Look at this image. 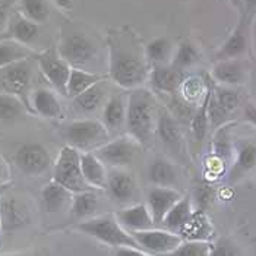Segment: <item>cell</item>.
<instances>
[{
	"mask_svg": "<svg viewBox=\"0 0 256 256\" xmlns=\"http://www.w3.org/2000/svg\"><path fill=\"white\" fill-rule=\"evenodd\" d=\"M58 53L72 68H82L94 59L97 48L86 36L74 32L62 41Z\"/></svg>",
	"mask_w": 256,
	"mask_h": 256,
	"instance_id": "ba28073f",
	"label": "cell"
},
{
	"mask_svg": "<svg viewBox=\"0 0 256 256\" xmlns=\"http://www.w3.org/2000/svg\"><path fill=\"white\" fill-rule=\"evenodd\" d=\"M206 90H208V82H205L204 79L198 78V76H190V78L183 79L178 88V94L186 102L196 107V104H199L205 97Z\"/></svg>",
	"mask_w": 256,
	"mask_h": 256,
	"instance_id": "e575fe53",
	"label": "cell"
},
{
	"mask_svg": "<svg viewBox=\"0 0 256 256\" xmlns=\"http://www.w3.org/2000/svg\"><path fill=\"white\" fill-rule=\"evenodd\" d=\"M108 79L123 90H136L145 82L151 64L145 58V47L129 30L112 31L107 38Z\"/></svg>",
	"mask_w": 256,
	"mask_h": 256,
	"instance_id": "6da1fadb",
	"label": "cell"
},
{
	"mask_svg": "<svg viewBox=\"0 0 256 256\" xmlns=\"http://www.w3.org/2000/svg\"><path fill=\"white\" fill-rule=\"evenodd\" d=\"M79 156L80 152L76 148L70 145H64L60 150L53 168V180L62 184L63 188H66L68 190H70L72 194L92 190L84 180Z\"/></svg>",
	"mask_w": 256,
	"mask_h": 256,
	"instance_id": "5b68a950",
	"label": "cell"
},
{
	"mask_svg": "<svg viewBox=\"0 0 256 256\" xmlns=\"http://www.w3.org/2000/svg\"><path fill=\"white\" fill-rule=\"evenodd\" d=\"M211 76L220 85L237 86L244 82L246 69L238 59L221 60L214 64V68L211 70Z\"/></svg>",
	"mask_w": 256,
	"mask_h": 256,
	"instance_id": "603a6c76",
	"label": "cell"
},
{
	"mask_svg": "<svg viewBox=\"0 0 256 256\" xmlns=\"http://www.w3.org/2000/svg\"><path fill=\"white\" fill-rule=\"evenodd\" d=\"M34 58L38 62L40 70L60 96H66V85L72 66L59 56L58 50L47 48L44 52L34 53Z\"/></svg>",
	"mask_w": 256,
	"mask_h": 256,
	"instance_id": "52a82bcc",
	"label": "cell"
},
{
	"mask_svg": "<svg viewBox=\"0 0 256 256\" xmlns=\"http://www.w3.org/2000/svg\"><path fill=\"white\" fill-rule=\"evenodd\" d=\"M210 256H242V250L228 237H221L211 246Z\"/></svg>",
	"mask_w": 256,
	"mask_h": 256,
	"instance_id": "b9f144b4",
	"label": "cell"
},
{
	"mask_svg": "<svg viewBox=\"0 0 256 256\" xmlns=\"http://www.w3.org/2000/svg\"><path fill=\"white\" fill-rule=\"evenodd\" d=\"M24 101L8 92H0V120H14L22 114Z\"/></svg>",
	"mask_w": 256,
	"mask_h": 256,
	"instance_id": "60d3db41",
	"label": "cell"
},
{
	"mask_svg": "<svg viewBox=\"0 0 256 256\" xmlns=\"http://www.w3.org/2000/svg\"><path fill=\"white\" fill-rule=\"evenodd\" d=\"M212 92V85L208 84V90L204 100L199 102L194 112V116L190 118V132L194 135V138L196 142H202L204 138L206 136L208 128H210V122H208V102H210V97Z\"/></svg>",
	"mask_w": 256,
	"mask_h": 256,
	"instance_id": "d6a6232c",
	"label": "cell"
},
{
	"mask_svg": "<svg viewBox=\"0 0 256 256\" xmlns=\"http://www.w3.org/2000/svg\"><path fill=\"white\" fill-rule=\"evenodd\" d=\"M76 228L80 233L92 237L107 246H112L113 249L124 248V246L142 249L138 244V242L134 238V236L118 224L114 216H102V217L85 220V221L79 222Z\"/></svg>",
	"mask_w": 256,
	"mask_h": 256,
	"instance_id": "277c9868",
	"label": "cell"
},
{
	"mask_svg": "<svg viewBox=\"0 0 256 256\" xmlns=\"http://www.w3.org/2000/svg\"><path fill=\"white\" fill-rule=\"evenodd\" d=\"M106 190L112 200L118 205H126L136 195V182L129 172L123 168H112L107 174Z\"/></svg>",
	"mask_w": 256,
	"mask_h": 256,
	"instance_id": "5bb4252c",
	"label": "cell"
},
{
	"mask_svg": "<svg viewBox=\"0 0 256 256\" xmlns=\"http://www.w3.org/2000/svg\"><path fill=\"white\" fill-rule=\"evenodd\" d=\"M240 12H242V16H244L250 22L256 16V0H243Z\"/></svg>",
	"mask_w": 256,
	"mask_h": 256,
	"instance_id": "bcb514c9",
	"label": "cell"
},
{
	"mask_svg": "<svg viewBox=\"0 0 256 256\" xmlns=\"http://www.w3.org/2000/svg\"><path fill=\"white\" fill-rule=\"evenodd\" d=\"M72 195L74 194L70 190H68L62 184L56 183L54 180H52L50 183H47L42 188V190H41V200H42V205H44L47 212L56 214V212H60V211H63V210L70 206Z\"/></svg>",
	"mask_w": 256,
	"mask_h": 256,
	"instance_id": "484cf974",
	"label": "cell"
},
{
	"mask_svg": "<svg viewBox=\"0 0 256 256\" xmlns=\"http://www.w3.org/2000/svg\"><path fill=\"white\" fill-rule=\"evenodd\" d=\"M156 134L161 144L176 156L184 157L186 154V144L183 132L178 126V118H174L168 110L161 108L158 110L157 124H156Z\"/></svg>",
	"mask_w": 256,
	"mask_h": 256,
	"instance_id": "9c48e42d",
	"label": "cell"
},
{
	"mask_svg": "<svg viewBox=\"0 0 256 256\" xmlns=\"http://www.w3.org/2000/svg\"><path fill=\"white\" fill-rule=\"evenodd\" d=\"M14 160L20 172L30 176H40L52 166L48 151L40 144H24L15 152Z\"/></svg>",
	"mask_w": 256,
	"mask_h": 256,
	"instance_id": "30bf717a",
	"label": "cell"
},
{
	"mask_svg": "<svg viewBox=\"0 0 256 256\" xmlns=\"http://www.w3.org/2000/svg\"><path fill=\"white\" fill-rule=\"evenodd\" d=\"M157 116V100L154 94L142 86L132 90L126 101L124 126L128 135L135 139L140 146L148 145L152 140Z\"/></svg>",
	"mask_w": 256,
	"mask_h": 256,
	"instance_id": "7a4b0ae2",
	"label": "cell"
},
{
	"mask_svg": "<svg viewBox=\"0 0 256 256\" xmlns=\"http://www.w3.org/2000/svg\"><path fill=\"white\" fill-rule=\"evenodd\" d=\"M62 135L68 145L76 148L79 152L96 151L110 140V132L97 118H79L66 123L62 128Z\"/></svg>",
	"mask_w": 256,
	"mask_h": 256,
	"instance_id": "3957f363",
	"label": "cell"
},
{
	"mask_svg": "<svg viewBox=\"0 0 256 256\" xmlns=\"http://www.w3.org/2000/svg\"><path fill=\"white\" fill-rule=\"evenodd\" d=\"M98 208V196L94 190H84L72 195V202L69 206L70 216L76 220L90 218L96 214Z\"/></svg>",
	"mask_w": 256,
	"mask_h": 256,
	"instance_id": "1f68e13d",
	"label": "cell"
},
{
	"mask_svg": "<svg viewBox=\"0 0 256 256\" xmlns=\"http://www.w3.org/2000/svg\"><path fill=\"white\" fill-rule=\"evenodd\" d=\"M194 198L195 199H192V202H194L195 210L205 211L210 206V204L212 202V199H214V189L210 184L204 183V184L198 186Z\"/></svg>",
	"mask_w": 256,
	"mask_h": 256,
	"instance_id": "7bdbcfd3",
	"label": "cell"
},
{
	"mask_svg": "<svg viewBox=\"0 0 256 256\" xmlns=\"http://www.w3.org/2000/svg\"><path fill=\"white\" fill-rule=\"evenodd\" d=\"M130 234L145 252L152 256L172 252L183 242V238L176 233H172L168 230H160L156 227L142 232H132Z\"/></svg>",
	"mask_w": 256,
	"mask_h": 256,
	"instance_id": "8fae6325",
	"label": "cell"
},
{
	"mask_svg": "<svg viewBox=\"0 0 256 256\" xmlns=\"http://www.w3.org/2000/svg\"><path fill=\"white\" fill-rule=\"evenodd\" d=\"M80 161V172L84 180L91 189H106L107 186V168L101 162L96 152L88 151V152H80L79 156Z\"/></svg>",
	"mask_w": 256,
	"mask_h": 256,
	"instance_id": "ffe728a7",
	"label": "cell"
},
{
	"mask_svg": "<svg viewBox=\"0 0 256 256\" xmlns=\"http://www.w3.org/2000/svg\"><path fill=\"white\" fill-rule=\"evenodd\" d=\"M234 8H237L238 10H242V3H243V0H228Z\"/></svg>",
	"mask_w": 256,
	"mask_h": 256,
	"instance_id": "f907efd6",
	"label": "cell"
},
{
	"mask_svg": "<svg viewBox=\"0 0 256 256\" xmlns=\"http://www.w3.org/2000/svg\"><path fill=\"white\" fill-rule=\"evenodd\" d=\"M212 98L216 100L218 106L226 110L228 114H233L240 107V94L236 86H226V85H217L212 86Z\"/></svg>",
	"mask_w": 256,
	"mask_h": 256,
	"instance_id": "d590c367",
	"label": "cell"
},
{
	"mask_svg": "<svg viewBox=\"0 0 256 256\" xmlns=\"http://www.w3.org/2000/svg\"><path fill=\"white\" fill-rule=\"evenodd\" d=\"M178 236L183 240H199V242H211L214 236V227L206 216V211L195 210L192 217L184 224V227L178 232Z\"/></svg>",
	"mask_w": 256,
	"mask_h": 256,
	"instance_id": "7402d4cb",
	"label": "cell"
},
{
	"mask_svg": "<svg viewBox=\"0 0 256 256\" xmlns=\"http://www.w3.org/2000/svg\"><path fill=\"white\" fill-rule=\"evenodd\" d=\"M31 112L47 118H63L64 112L54 91L47 88H38L32 91L31 97Z\"/></svg>",
	"mask_w": 256,
	"mask_h": 256,
	"instance_id": "44dd1931",
	"label": "cell"
},
{
	"mask_svg": "<svg viewBox=\"0 0 256 256\" xmlns=\"http://www.w3.org/2000/svg\"><path fill=\"white\" fill-rule=\"evenodd\" d=\"M113 256H152L151 254L142 250V249H136V248H114L113 250Z\"/></svg>",
	"mask_w": 256,
	"mask_h": 256,
	"instance_id": "ee69618b",
	"label": "cell"
},
{
	"mask_svg": "<svg viewBox=\"0 0 256 256\" xmlns=\"http://www.w3.org/2000/svg\"><path fill=\"white\" fill-rule=\"evenodd\" d=\"M114 217L118 221V224L124 230H128L129 233L150 230V228L156 227L152 217H151V214L148 211V206L144 205V204L123 208V210H120L114 214Z\"/></svg>",
	"mask_w": 256,
	"mask_h": 256,
	"instance_id": "ac0fdd59",
	"label": "cell"
},
{
	"mask_svg": "<svg viewBox=\"0 0 256 256\" xmlns=\"http://www.w3.org/2000/svg\"><path fill=\"white\" fill-rule=\"evenodd\" d=\"M10 4H12V2H3V3H0V34L9 25V20H10V16H9Z\"/></svg>",
	"mask_w": 256,
	"mask_h": 256,
	"instance_id": "f6af8a7d",
	"label": "cell"
},
{
	"mask_svg": "<svg viewBox=\"0 0 256 256\" xmlns=\"http://www.w3.org/2000/svg\"><path fill=\"white\" fill-rule=\"evenodd\" d=\"M255 91H256V76H255Z\"/></svg>",
	"mask_w": 256,
	"mask_h": 256,
	"instance_id": "f5cc1de1",
	"label": "cell"
},
{
	"mask_svg": "<svg viewBox=\"0 0 256 256\" xmlns=\"http://www.w3.org/2000/svg\"><path fill=\"white\" fill-rule=\"evenodd\" d=\"M9 36L10 40L20 42L25 47H30L38 40L40 37V25L32 22V20H26L20 12L15 14L10 20H9Z\"/></svg>",
	"mask_w": 256,
	"mask_h": 256,
	"instance_id": "d4e9b609",
	"label": "cell"
},
{
	"mask_svg": "<svg viewBox=\"0 0 256 256\" xmlns=\"http://www.w3.org/2000/svg\"><path fill=\"white\" fill-rule=\"evenodd\" d=\"M2 232H3V228H2V220H0V237H2Z\"/></svg>",
	"mask_w": 256,
	"mask_h": 256,
	"instance_id": "816d5d0a",
	"label": "cell"
},
{
	"mask_svg": "<svg viewBox=\"0 0 256 256\" xmlns=\"http://www.w3.org/2000/svg\"><path fill=\"white\" fill-rule=\"evenodd\" d=\"M126 118V102L123 97L114 96L107 100V102L102 107V116L101 122L107 128V130H118L124 126Z\"/></svg>",
	"mask_w": 256,
	"mask_h": 256,
	"instance_id": "f546056e",
	"label": "cell"
},
{
	"mask_svg": "<svg viewBox=\"0 0 256 256\" xmlns=\"http://www.w3.org/2000/svg\"><path fill=\"white\" fill-rule=\"evenodd\" d=\"M230 168L227 173V180L230 183H236L246 178L250 172L256 168V144L248 139L234 144V156L230 162Z\"/></svg>",
	"mask_w": 256,
	"mask_h": 256,
	"instance_id": "4fadbf2b",
	"label": "cell"
},
{
	"mask_svg": "<svg viewBox=\"0 0 256 256\" xmlns=\"http://www.w3.org/2000/svg\"><path fill=\"white\" fill-rule=\"evenodd\" d=\"M10 182V168L6 160L0 156V188H4Z\"/></svg>",
	"mask_w": 256,
	"mask_h": 256,
	"instance_id": "7dc6e473",
	"label": "cell"
},
{
	"mask_svg": "<svg viewBox=\"0 0 256 256\" xmlns=\"http://www.w3.org/2000/svg\"><path fill=\"white\" fill-rule=\"evenodd\" d=\"M243 116H244V120H246L248 123H250L252 126H255L256 128V106L248 104V106L244 107Z\"/></svg>",
	"mask_w": 256,
	"mask_h": 256,
	"instance_id": "c3c4849f",
	"label": "cell"
},
{
	"mask_svg": "<svg viewBox=\"0 0 256 256\" xmlns=\"http://www.w3.org/2000/svg\"><path fill=\"white\" fill-rule=\"evenodd\" d=\"M56 3L59 4L62 9H69L70 8V0H56Z\"/></svg>",
	"mask_w": 256,
	"mask_h": 256,
	"instance_id": "681fc988",
	"label": "cell"
},
{
	"mask_svg": "<svg viewBox=\"0 0 256 256\" xmlns=\"http://www.w3.org/2000/svg\"><path fill=\"white\" fill-rule=\"evenodd\" d=\"M31 56H34V53L30 47H25L14 40L2 41L0 42V70L16 62L30 59Z\"/></svg>",
	"mask_w": 256,
	"mask_h": 256,
	"instance_id": "836d02e7",
	"label": "cell"
},
{
	"mask_svg": "<svg viewBox=\"0 0 256 256\" xmlns=\"http://www.w3.org/2000/svg\"><path fill=\"white\" fill-rule=\"evenodd\" d=\"M198 62H199V52L196 47L189 41H183L174 53L172 66L180 72H183V70L192 68Z\"/></svg>",
	"mask_w": 256,
	"mask_h": 256,
	"instance_id": "74e56055",
	"label": "cell"
},
{
	"mask_svg": "<svg viewBox=\"0 0 256 256\" xmlns=\"http://www.w3.org/2000/svg\"><path fill=\"white\" fill-rule=\"evenodd\" d=\"M107 79H102L92 86H90L86 91L79 94L78 97L74 98V106L79 108L84 113H92L102 104V100L107 94V86H106Z\"/></svg>",
	"mask_w": 256,
	"mask_h": 256,
	"instance_id": "4dcf8cb0",
	"label": "cell"
},
{
	"mask_svg": "<svg viewBox=\"0 0 256 256\" xmlns=\"http://www.w3.org/2000/svg\"><path fill=\"white\" fill-rule=\"evenodd\" d=\"M102 79H108V75H98L94 72H86L80 68H72L66 85V97L75 98Z\"/></svg>",
	"mask_w": 256,
	"mask_h": 256,
	"instance_id": "83f0119b",
	"label": "cell"
},
{
	"mask_svg": "<svg viewBox=\"0 0 256 256\" xmlns=\"http://www.w3.org/2000/svg\"><path fill=\"white\" fill-rule=\"evenodd\" d=\"M183 72L174 69L172 64H154L150 69L148 82L150 85L161 94L176 96L183 82Z\"/></svg>",
	"mask_w": 256,
	"mask_h": 256,
	"instance_id": "2e32d148",
	"label": "cell"
},
{
	"mask_svg": "<svg viewBox=\"0 0 256 256\" xmlns=\"http://www.w3.org/2000/svg\"><path fill=\"white\" fill-rule=\"evenodd\" d=\"M148 178L152 183V186L178 189L180 178L178 166L168 158L157 156L148 167Z\"/></svg>",
	"mask_w": 256,
	"mask_h": 256,
	"instance_id": "d6986e66",
	"label": "cell"
},
{
	"mask_svg": "<svg viewBox=\"0 0 256 256\" xmlns=\"http://www.w3.org/2000/svg\"><path fill=\"white\" fill-rule=\"evenodd\" d=\"M0 220L2 228L12 232L28 222V212L14 198L0 200Z\"/></svg>",
	"mask_w": 256,
	"mask_h": 256,
	"instance_id": "4316f807",
	"label": "cell"
},
{
	"mask_svg": "<svg viewBox=\"0 0 256 256\" xmlns=\"http://www.w3.org/2000/svg\"><path fill=\"white\" fill-rule=\"evenodd\" d=\"M233 123H227L216 129L212 138V157L218 158L222 164L232 162L234 156V142L232 139Z\"/></svg>",
	"mask_w": 256,
	"mask_h": 256,
	"instance_id": "f1b7e54d",
	"label": "cell"
},
{
	"mask_svg": "<svg viewBox=\"0 0 256 256\" xmlns=\"http://www.w3.org/2000/svg\"><path fill=\"white\" fill-rule=\"evenodd\" d=\"M248 34H249V20L244 16H240L233 32L218 48L217 54H216L217 62L238 59L248 50V38H249Z\"/></svg>",
	"mask_w": 256,
	"mask_h": 256,
	"instance_id": "e0dca14e",
	"label": "cell"
},
{
	"mask_svg": "<svg viewBox=\"0 0 256 256\" xmlns=\"http://www.w3.org/2000/svg\"><path fill=\"white\" fill-rule=\"evenodd\" d=\"M20 14L40 25L47 20L50 9L46 0H20Z\"/></svg>",
	"mask_w": 256,
	"mask_h": 256,
	"instance_id": "ab89813d",
	"label": "cell"
},
{
	"mask_svg": "<svg viewBox=\"0 0 256 256\" xmlns=\"http://www.w3.org/2000/svg\"><path fill=\"white\" fill-rule=\"evenodd\" d=\"M211 242H199V240H183L176 249L172 252L157 256H210Z\"/></svg>",
	"mask_w": 256,
	"mask_h": 256,
	"instance_id": "f35d334b",
	"label": "cell"
},
{
	"mask_svg": "<svg viewBox=\"0 0 256 256\" xmlns=\"http://www.w3.org/2000/svg\"><path fill=\"white\" fill-rule=\"evenodd\" d=\"M139 148H140V145L138 142L132 136L126 135V136L110 139L108 142L101 145L94 152L106 167L123 168L132 162V160L138 154Z\"/></svg>",
	"mask_w": 256,
	"mask_h": 256,
	"instance_id": "8992f818",
	"label": "cell"
},
{
	"mask_svg": "<svg viewBox=\"0 0 256 256\" xmlns=\"http://www.w3.org/2000/svg\"><path fill=\"white\" fill-rule=\"evenodd\" d=\"M194 211H195V206L192 202V196L184 195L180 198L172 206V210L166 214L161 226L164 227V230H168L172 233L178 234V232L184 227V224L189 221V218L192 217Z\"/></svg>",
	"mask_w": 256,
	"mask_h": 256,
	"instance_id": "cb8c5ba5",
	"label": "cell"
},
{
	"mask_svg": "<svg viewBox=\"0 0 256 256\" xmlns=\"http://www.w3.org/2000/svg\"><path fill=\"white\" fill-rule=\"evenodd\" d=\"M183 196L178 189L173 188H160L152 186L146 195V206L152 217V221L157 226H161L166 214L172 210V206Z\"/></svg>",
	"mask_w": 256,
	"mask_h": 256,
	"instance_id": "9a60e30c",
	"label": "cell"
},
{
	"mask_svg": "<svg viewBox=\"0 0 256 256\" xmlns=\"http://www.w3.org/2000/svg\"><path fill=\"white\" fill-rule=\"evenodd\" d=\"M32 79V69L30 59L16 62L4 69H2L0 82L8 94H14L25 102V94L30 90Z\"/></svg>",
	"mask_w": 256,
	"mask_h": 256,
	"instance_id": "7c38bea8",
	"label": "cell"
},
{
	"mask_svg": "<svg viewBox=\"0 0 256 256\" xmlns=\"http://www.w3.org/2000/svg\"><path fill=\"white\" fill-rule=\"evenodd\" d=\"M172 54V42L166 37H158L151 40L145 46V58L151 66L154 64H164Z\"/></svg>",
	"mask_w": 256,
	"mask_h": 256,
	"instance_id": "8d00e7d4",
	"label": "cell"
}]
</instances>
